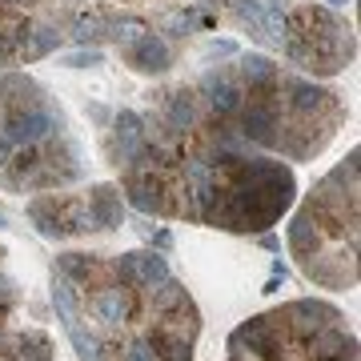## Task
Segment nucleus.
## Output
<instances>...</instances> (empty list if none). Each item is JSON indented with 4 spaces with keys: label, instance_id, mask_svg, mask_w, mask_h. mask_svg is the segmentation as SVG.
Instances as JSON below:
<instances>
[{
    "label": "nucleus",
    "instance_id": "nucleus-17",
    "mask_svg": "<svg viewBox=\"0 0 361 361\" xmlns=\"http://www.w3.org/2000/svg\"><path fill=\"white\" fill-rule=\"evenodd\" d=\"M197 121V109H193V92H173L165 104V129L173 133V137H180V133H189Z\"/></svg>",
    "mask_w": 361,
    "mask_h": 361
},
{
    "label": "nucleus",
    "instance_id": "nucleus-20",
    "mask_svg": "<svg viewBox=\"0 0 361 361\" xmlns=\"http://www.w3.org/2000/svg\"><path fill=\"white\" fill-rule=\"evenodd\" d=\"M25 40H28L25 61H40V56H49V52L61 44V32H56V28H32Z\"/></svg>",
    "mask_w": 361,
    "mask_h": 361
},
{
    "label": "nucleus",
    "instance_id": "nucleus-2",
    "mask_svg": "<svg viewBox=\"0 0 361 361\" xmlns=\"http://www.w3.org/2000/svg\"><path fill=\"white\" fill-rule=\"evenodd\" d=\"M229 345H245L257 361H285V341H281V325L277 317H249L237 334L229 337Z\"/></svg>",
    "mask_w": 361,
    "mask_h": 361
},
{
    "label": "nucleus",
    "instance_id": "nucleus-18",
    "mask_svg": "<svg viewBox=\"0 0 361 361\" xmlns=\"http://www.w3.org/2000/svg\"><path fill=\"white\" fill-rule=\"evenodd\" d=\"M65 334H68V341H73V349H77L80 361H109V345H104L97 334H89L80 322H68Z\"/></svg>",
    "mask_w": 361,
    "mask_h": 361
},
{
    "label": "nucleus",
    "instance_id": "nucleus-12",
    "mask_svg": "<svg viewBox=\"0 0 361 361\" xmlns=\"http://www.w3.org/2000/svg\"><path fill=\"white\" fill-rule=\"evenodd\" d=\"M322 241H325V233L317 229V221H313L310 205H305L293 221H289V249L301 257V265H310V261L322 253Z\"/></svg>",
    "mask_w": 361,
    "mask_h": 361
},
{
    "label": "nucleus",
    "instance_id": "nucleus-24",
    "mask_svg": "<svg viewBox=\"0 0 361 361\" xmlns=\"http://www.w3.org/2000/svg\"><path fill=\"white\" fill-rule=\"evenodd\" d=\"M229 52H237L229 40H213V44H209V56H229Z\"/></svg>",
    "mask_w": 361,
    "mask_h": 361
},
{
    "label": "nucleus",
    "instance_id": "nucleus-21",
    "mask_svg": "<svg viewBox=\"0 0 361 361\" xmlns=\"http://www.w3.org/2000/svg\"><path fill=\"white\" fill-rule=\"evenodd\" d=\"M125 361H157V353L145 337H133L129 345H125Z\"/></svg>",
    "mask_w": 361,
    "mask_h": 361
},
{
    "label": "nucleus",
    "instance_id": "nucleus-1",
    "mask_svg": "<svg viewBox=\"0 0 361 361\" xmlns=\"http://www.w3.org/2000/svg\"><path fill=\"white\" fill-rule=\"evenodd\" d=\"M285 56L293 65L310 68L317 77H334L353 56V37L349 28L325 8H301L293 25H285Z\"/></svg>",
    "mask_w": 361,
    "mask_h": 361
},
{
    "label": "nucleus",
    "instance_id": "nucleus-16",
    "mask_svg": "<svg viewBox=\"0 0 361 361\" xmlns=\"http://www.w3.org/2000/svg\"><path fill=\"white\" fill-rule=\"evenodd\" d=\"M180 305H189V293H185V285L173 281V277H165L157 289H149V310H153V317H169V313H177Z\"/></svg>",
    "mask_w": 361,
    "mask_h": 361
},
{
    "label": "nucleus",
    "instance_id": "nucleus-26",
    "mask_svg": "<svg viewBox=\"0 0 361 361\" xmlns=\"http://www.w3.org/2000/svg\"><path fill=\"white\" fill-rule=\"evenodd\" d=\"M261 245H265V249H281V241H277L273 233H261Z\"/></svg>",
    "mask_w": 361,
    "mask_h": 361
},
{
    "label": "nucleus",
    "instance_id": "nucleus-3",
    "mask_svg": "<svg viewBox=\"0 0 361 361\" xmlns=\"http://www.w3.org/2000/svg\"><path fill=\"white\" fill-rule=\"evenodd\" d=\"M113 273L121 285H129L133 293H149L169 277V265L161 253H121L113 261Z\"/></svg>",
    "mask_w": 361,
    "mask_h": 361
},
{
    "label": "nucleus",
    "instance_id": "nucleus-29",
    "mask_svg": "<svg viewBox=\"0 0 361 361\" xmlns=\"http://www.w3.org/2000/svg\"><path fill=\"white\" fill-rule=\"evenodd\" d=\"M329 4H334V8H341V4H349V0H329Z\"/></svg>",
    "mask_w": 361,
    "mask_h": 361
},
{
    "label": "nucleus",
    "instance_id": "nucleus-8",
    "mask_svg": "<svg viewBox=\"0 0 361 361\" xmlns=\"http://www.w3.org/2000/svg\"><path fill=\"white\" fill-rule=\"evenodd\" d=\"M201 92H205L209 109L217 113V121H225V116H237V109H241V101H245L241 85H237L229 73H209V77L201 80Z\"/></svg>",
    "mask_w": 361,
    "mask_h": 361
},
{
    "label": "nucleus",
    "instance_id": "nucleus-28",
    "mask_svg": "<svg viewBox=\"0 0 361 361\" xmlns=\"http://www.w3.org/2000/svg\"><path fill=\"white\" fill-rule=\"evenodd\" d=\"M0 229H8V217H4V213H0Z\"/></svg>",
    "mask_w": 361,
    "mask_h": 361
},
{
    "label": "nucleus",
    "instance_id": "nucleus-11",
    "mask_svg": "<svg viewBox=\"0 0 361 361\" xmlns=\"http://www.w3.org/2000/svg\"><path fill=\"white\" fill-rule=\"evenodd\" d=\"M125 61H129L137 73H165L173 56H169V44L161 37L141 32L137 40H129V44H125Z\"/></svg>",
    "mask_w": 361,
    "mask_h": 361
},
{
    "label": "nucleus",
    "instance_id": "nucleus-14",
    "mask_svg": "<svg viewBox=\"0 0 361 361\" xmlns=\"http://www.w3.org/2000/svg\"><path fill=\"white\" fill-rule=\"evenodd\" d=\"M145 341L153 345L157 361H193V337L177 334V329H169V325H153Z\"/></svg>",
    "mask_w": 361,
    "mask_h": 361
},
{
    "label": "nucleus",
    "instance_id": "nucleus-19",
    "mask_svg": "<svg viewBox=\"0 0 361 361\" xmlns=\"http://www.w3.org/2000/svg\"><path fill=\"white\" fill-rule=\"evenodd\" d=\"M13 357L16 361H52V341L44 334H37V329H28V334H20L13 341Z\"/></svg>",
    "mask_w": 361,
    "mask_h": 361
},
{
    "label": "nucleus",
    "instance_id": "nucleus-25",
    "mask_svg": "<svg viewBox=\"0 0 361 361\" xmlns=\"http://www.w3.org/2000/svg\"><path fill=\"white\" fill-rule=\"evenodd\" d=\"M153 241H157V249H169V245H173V233H169V229H161V233L153 237Z\"/></svg>",
    "mask_w": 361,
    "mask_h": 361
},
{
    "label": "nucleus",
    "instance_id": "nucleus-4",
    "mask_svg": "<svg viewBox=\"0 0 361 361\" xmlns=\"http://www.w3.org/2000/svg\"><path fill=\"white\" fill-rule=\"evenodd\" d=\"M85 305L97 313V322L109 325V329H121V325H129L133 317V289L121 281H104L92 289V297H85Z\"/></svg>",
    "mask_w": 361,
    "mask_h": 361
},
{
    "label": "nucleus",
    "instance_id": "nucleus-13",
    "mask_svg": "<svg viewBox=\"0 0 361 361\" xmlns=\"http://www.w3.org/2000/svg\"><path fill=\"white\" fill-rule=\"evenodd\" d=\"M89 221L92 229H121V217H125V209H121V193H116L113 185H97L89 193Z\"/></svg>",
    "mask_w": 361,
    "mask_h": 361
},
{
    "label": "nucleus",
    "instance_id": "nucleus-22",
    "mask_svg": "<svg viewBox=\"0 0 361 361\" xmlns=\"http://www.w3.org/2000/svg\"><path fill=\"white\" fill-rule=\"evenodd\" d=\"M65 65L68 68H92V65H101V49H80V52H73V56H65Z\"/></svg>",
    "mask_w": 361,
    "mask_h": 361
},
{
    "label": "nucleus",
    "instance_id": "nucleus-9",
    "mask_svg": "<svg viewBox=\"0 0 361 361\" xmlns=\"http://www.w3.org/2000/svg\"><path fill=\"white\" fill-rule=\"evenodd\" d=\"M241 80H245V97H273L277 92V80H281V68L273 65L265 52H249L241 56Z\"/></svg>",
    "mask_w": 361,
    "mask_h": 361
},
{
    "label": "nucleus",
    "instance_id": "nucleus-15",
    "mask_svg": "<svg viewBox=\"0 0 361 361\" xmlns=\"http://www.w3.org/2000/svg\"><path fill=\"white\" fill-rule=\"evenodd\" d=\"M56 273L85 289L92 277H101V261L92 257V253H61V257H56Z\"/></svg>",
    "mask_w": 361,
    "mask_h": 361
},
{
    "label": "nucleus",
    "instance_id": "nucleus-6",
    "mask_svg": "<svg viewBox=\"0 0 361 361\" xmlns=\"http://www.w3.org/2000/svg\"><path fill=\"white\" fill-rule=\"evenodd\" d=\"M277 89H285L289 97H285V104H289V113L301 116V121H310V116L317 113H337V101H334V92H325L317 89V85H310V80H277Z\"/></svg>",
    "mask_w": 361,
    "mask_h": 361
},
{
    "label": "nucleus",
    "instance_id": "nucleus-7",
    "mask_svg": "<svg viewBox=\"0 0 361 361\" xmlns=\"http://www.w3.org/2000/svg\"><path fill=\"white\" fill-rule=\"evenodd\" d=\"M113 133H116V165H129L133 157L145 149V141H149L145 116H141V113H133V109H121V113H116Z\"/></svg>",
    "mask_w": 361,
    "mask_h": 361
},
{
    "label": "nucleus",
    "instance_id": "nucleus-5",
    "mask_svg": "<svg viewBox=\"0 0 361 361\" xmlns=\"http://www.w3.org/2000/svg\"><path fill=\"white\" fill-rule=\"evenodd\" d=\"M277 322H285L297 337H313V334H322V329L341 322V313L334 305H325V301H289L277 313Z\"/></svg>",
    "mask_w": 361,
    "mask_h": 361
},
{
    "label": "nucleus",
    "instance_id": "nucleus-10",
    "mask_svg": "<svg viewBox=\"0 0 361 361\" xmlns=\"http://www.w3.org/2000/svg\"><path fill=\"white\" fill-rule=\"evenodd\" d=\"M310 357L313 361H357V337L345 334L341 325H329V329L310 337Z\"/></svg>",
    "mask_w": 361,
    "mask_h": 361
},
{
    "label": "nucleus",
    "instance_id": "nucleus-27",
    "mask_svg": "<svg viewBox=\"0 0 361 361\" xmlns=\"http://www.w3.org/2000/svg\"><path fill=\"white\" fill-rule=\"evenodd\" d=\"M0 4H8V8H16V4H28V0H0Z\"/></svg>",
    "mask_w": 361,
    "mask_h": 361
},
{
    "label": "nucleus",
    "instance_id": "nucleus-23",
    "mask_svg": "<svg viewBox=\"0 0 361 361\" xmlns=\"http://www.w3.org/2000/svg\"><path fill=\"white\" fill-rule=\"evenodd\" d=\"M13 137H8V133H4V125H0V173H4V165H8V161H13Z\"/></svg>",
    "mask_w": 361,
    "mask_h": 361
}]
</instances>
